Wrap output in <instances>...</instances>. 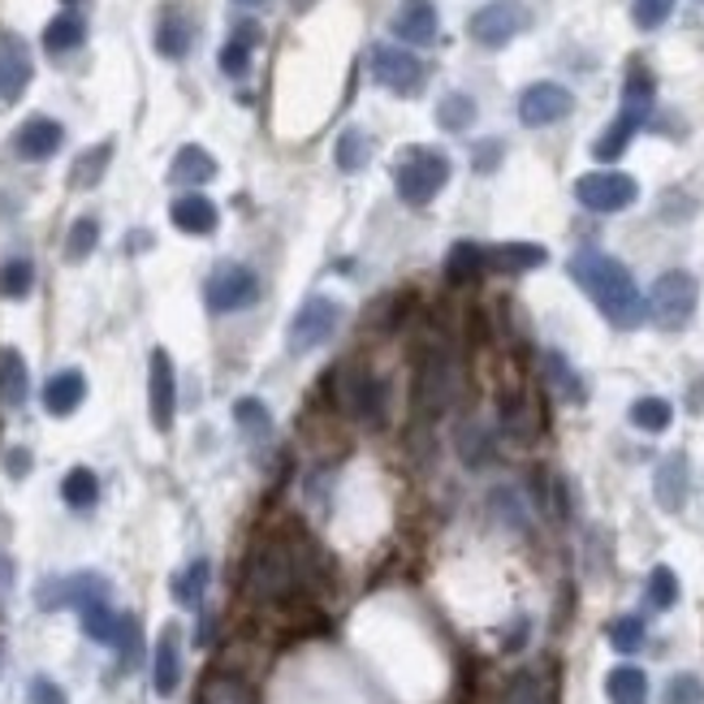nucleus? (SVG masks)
Here are the masks:
<instances>
[{"label": "nucleus", "instance_id": "f704fd0d", "mask_svg": "<svg viewBox=\"0 0 704 704\" xmlns=\"http://www.w3.org/2000/svg\"><path fill=\"white\" fill-rule=\"evenodd\" d=\"M252 40H255V26H243L234 40H225V49H221V70H225L230 78H243V74H247V65H252Z\"/></svg>", "mask_w": 704, "mask_h": 704}, {"label": "nucleus", "instance_id": "b1692460", "mask_svg": "<svg viewBox=\"0 0 704 704\" xmlns=\"http://www.w3.org/2000/svg\"><path fill=\"white\" fill-rule=\"evenodd\" d=\"M550 259V252L541 243H502V247H484V268L498 273H532Z\"/></svg>", "mask_w": 704, "mask_h": 704}, {"label": "nucleus", "instance_id": "4c0bfd02", "mask_svg": "<svg viewBox=\"0 0 704 704\" xmlns=\"http://www.w3.org/2000/svg\"><path fill=\"white\" fill-rule=\"evenodd\" d=\"M609 644H614L618 653H640V649H644V618H636V614L614 618V622H609Z\"/></svg>", "mask_w": 704, "mask_h": 704}, {"label": "nucleus", "instance_id": "f03ea898", "mask_svg": "<svg viewBox=\"0 0 704 704\" xmlns=\"http://www.w3.org/2000/svg\"><path fill=\"white\" fill-rule=\"evenodd\" d=\"M311 584V554H302V545L295 541H281V536H268L252 550L247 562V588H252L255 601H290L299 597L302 588Z\"/></svg>", "mask_w": 704, "mask_h": 704}, {"label": "nucleus", "instance_id": "4468645a", "mask_svg": "<svg viewBox=\"0 0 704 704\" xmlns=\"http://www.w3.org/2000/svg\"><path fill=\"white\" fill-rule=\"evenodd\" d=\"M148 403H151V424H156L160 433H169V428H173V415H178V372H173L169 351H151Z\"/></svg>", "mask_w": 704, "mask_h": 704}, {"label": "nucleus", "instance_id": "603ef678", "mask_svg": "<svg viewBox=\"0 0 704 704\" xmlns=\"http://www.w3.org/2000/svg\"><path fill=\"white\" fill-rule=\"evenodd\" d=\"M498 160H502V143H498V139H489V143L476 148V169H480V173H493Z\"/></svg>", "mask_w": 704, "mask_h": 704}, {"label": "nucleus", "instance_id": "f3484780", "mask_svg": "<svg viewBox=\"0 0 704 704\" xmlns=\"http://www.w3.org/2000/svg\"><path fill=\"white\" fill-rule=\"evenodd\" d=\"M31 49L18 40V35H0V100H18L26 87H31Z\"/></svg>", "mask_w": 704, "mask_h": 704}, {"label": "nucleus", "instance_id": "20e7f679", "mask_svg": "<svg viewBox=\"0 0 704 704\" xmlns=\"http://www.w3.org/2000/svg\"><path fill=\"white\" fill-rule=\"evenodd\" d=\"M450 182V156L437 148H406L394 164V191L410 207H428Z\"/></svg>", "mask_w": 704, "mask_h": 704}, {"label": "nucleus", "instance_id": "a19ab883", "mask_svg": "<svg viewBox=\"0 0 704 704\" xmlns=\"http://www.w3.org/2000/svg\"><path fill=\"white\" fill-rule=\"evenodd\" d=\"M437 121H441L446 130H467V126L476 121V100L462 96V92H450L446 100L437 104Z\"/></svg>", "mask_w": 704, "mask_h": 704}, {"label": "nucleus", "instance_id": "de8ad7c7", "mask_svg": "<svg viewBox=\"0 0 704 704\" xmlns=\"http://www.w3.org/2000/svg\"><path fill=\"white\" fill-rule=\"evenodd\" d=\"M234 419L255 433V437H268V428H273V415H268V406L259 403V398H243V403L234 406Z\"/></svg>", "mask_w": 704, "mask_h": 704}, {"label": "nucleus", "instance_id": "2eb2a0df", "mask_svg": "<svg viewBox=\"0 0 704 704\" xmlns=\"http://www.w3.org/2000/svg\"><path fill=\"white\" fill-rule=\"evenodd\" d=\"M454 398V363L446 351H433L424 354V367H419V381H415V403L419 410H428V415H437V410H446Z\"/></svg>", "mask_w": 704, "mask_h": 704}, {"label": "nucleus", "instance_id": "5701e85b", "mask_svg": "<svg viewBox=\"0 0 704 704\" xmlns=\"http://www.w3.org/2000/svg\"><path fill=\"white\" fill-rule=\"evenodd\" d=\"M169 216H173V225L182 230V234H212L216 230V221H221V212H216V203L207 200V195H178L173 207H169Z\"/></svg>", "mask_w": 704, "mask_h": 704}, {"label": "nucleus", "instance_id": "6ab92c4d", "mask_svg": "<svg viewBox=\"0 0 704 704\" xmlns=\"http://www.w3.org/2000/svg\"><path fill=\"white\" fill-rule=\"evenodd\" d=\"M151 683L160 696H173L182 683V631L178 622H169L156 640V657H151Z\"/></svg>", "mask_w": 704, "mask_h": 704}, {"label": "nucleus", "instance_id": "ddd939ff", "mask_svg": "<svg viewBox=\"0 0 704 704\" xmlns=\"http://www.w3.org/2000/svg\"><path fill=\"white\" fill-rule=\"evenodd\" d=\"M575 113V96L562 87V83H532L523 96H519V121L523 126H554L562 117Z\"/></svg>", "mask_w": 704, "mask_h": 704}, {"label": "nucleus", "instance_id": "f257e3e1", "mask_svg": "<svg viewBox=\"0 0 704 704\" xmlns=\"http://www.w3.org/2000/svg\"><path fill=\"white\" fill-rule=\"evenodd\" d=\"M566 273H570V281H575L588 299L597 302V311H601L609 324L636 329V324L644 320V295H640L636 277L627 273V264H618L614 255L575 252L570 264H566Z\"/></svg>", "mask_w": 704, "mask_h": 704}, {"label": "nucleus", "instance_id": "f8f14e48", "mask_svg": "<svg viewBox=\"0 0 704 704\" xmlns=\"http://www.w3.org/2000/svg\"><path fill=\"white\" fill-rule=\"evenodd\" d=\"M342 410H351L359 424L367 428H381L385 424V410H390V390L381 376L372 372H351L342 376Z\"/></svg>", "mask_w": 704, "mask_h": 704}, {"label": "nucleus", "instance_id": "6e6d98bb", "mask_svg": "<svg viewBox=\"0 0 704 704\" xmlns=\"http://www.w3.org/2000/svg\"><path fill=\"white\" fill-rule=\"evenodd\" d=\"M70 4H74V0H70Z\"/></svg>", "mask_w": 704, "mask_h": 704}, {"label": "nucleus", "instance_id": "a878e982", "mask_svg": "<svg viewBox=\"0 0 704 704\" xmlns=\"http://www.w3.org/2000/svg\"><path fill=\"white\" fill-rule=\"evenodd\" d=\"M216 178V160L207 156L203 148H182L173 156V169H169V182L173 186H207Z\"/></svg>", "mask_w": 704, "mask_h": 704}, {"label": "nucleus", "instance_id": "8fccbe9b", "mask_svg": "<svg viewBox=\"0 0 704 704\" xmlns=\"http://www.w3.org/2000/svg\"><path fill=\"white\" fill-rule=\"evenodd\" d=\"M26 704H70L65 701V692L52 683V679H31V692H26Z\"/></svg>", "mask_w": 704, "mask_h": 704}, {"label": "nucleus", "instance_id": "ea45409f", "mask_svg": "<svg viewBox=\"0 0 704 704\" xmlns=\"http://www.w3.org/2000/svg\"><path fill=\"white\" fill-rule=\"evenodd\" d=\"M96 243H100V225H96V216H78L74 221V230H70V238H65V259H87V255L96 252Z\"/></svg>", "mask_w": 704, "mask_h": 704}, {"label": "nucleus", "instance_id": "0eeeda50", "mask_svg": "<svg viewBox=\"0 0 704 704\" xmlns=\"http://www.w3.org/2000/svg\"><path fill=\"white\" fill-rule=\"evenodd\" d=\"M575 200L584 203L588 212H622L640 200V186L631 173H618V169H597V173H584L575 182Z\"/></svg>", "mask_w": 704, "mask_h": 704}, {"label": "nucleus", "instance_id": "473e14b6", "mask_svg": "<svg viewBox=\"0 0 704 704\" xmlns=\"http://www.w3.org/2000/svg\"><path fill=\"white\" fill-rule=\"evenodd\" d=\"M83 618V636L96 640V644H113V631H117V614L108 609V601H92L78 609Z\"/></svg>", "mask_w": 704, "mask_h": 704}, {"label": "nucleus", "instance_id": "7c9ffc66", "mask_svg": "<svg viewBox=\"0 0 704 704\" xmlns=\"http://www.w3.org/2000/svg\"><path fill=\"white\" fill-rule=\"evenodd\" d=\"M0 398L9 406L26 403V359L18 351H0Z\"/></svg>", "mask_w": 704, "mask_h": 704}, {"label": "nucleus", "instance_id": "9d476101", "mask_svg": "<svg viewBox=\"0 0 704 704\" xmlns=\"http://www.w3.org/2000/svg\"><path fill=\"white\" fill-rule=\"evenodd\" d=\"M367 65H372V78L385 92H394V96H415L424 87V61L415 52L394 49V44H376Z\"/></svg>", "mask_w": 704, "mask_h": 704}, {"label": "nucleus", "instance_id": "5fc2aeb1", "mask_svg": "<svg viewBox=\"0 0 704 704\" xmlns=\"http://www.w3.org/2000/svg\"><path fill=\"white\" fill-rule=\"evenodd\" d=\"M243 4H259V0H243Z\"/></svg>", "mask_w": 704, "mask_h": 704}, {"label": "nucleus", "instance_id": "72a5a7b5", "mask_svg": "<svg viewBox=\"0 0 704 704\" xmlns=\"http://www.w3.org/2000/svg\"><path fill=\"white\" fill-rule=\"evenodd\" d=\"M367 160H372V139L363 130H346L338 139V169L342 173H359V169H367Z\"/></svg>", "mask_w": 704, "mask_h": 704}, {"label": "nucleus", "instance_id": "bb28decb", "mask_svg": "<svg viewBox=\"0 0 704 704\" xmlns=\"http://www.w3.org/2000/svg\"><path fill=\"white\" fill-rule=\"evenodd\" d=\"M545 381H550V390H554L562 403L579 406L584 398H588V390H584V381H579V372L562 359L557 351L545 354Z\"/></svg>", "mask_w": 704, "mask_h": 704}, {"label": "nucleus", "instance_id": "37998d69", "mask_svg": "<svg viewBox=\"0 0 704 704\" xmlns=\"http://www.w3.org/2000/svg\"><path fill=\"white\" fill-rule=\"evenodd\" d=\"M31 286H35V264H31V259H9L4 273H0V290H4L9 299H26Z\"/></svg>", "mask_w": 704, "mask_h": 704}, {"label": "nucleus", "instance_id": "6e6552de", "mask_svg": "<svg viewBox=\"0 0 704 704\" xmlns=\"http://www.w3.org/2000/svg\"><path fill=\"white\" fill-rule=\"evenodd\" d=\"M203 299L216 316L225 311H247L255 299H259V277H255L247 264H221L207 286H203Z\"/></svg>", "mask_w": 704, "mask_h": 704}, {"label": "nucleus", "instance_id": "a18cd8bd", "mask_svg": "<svg viewBox=\"0 0 704 704\" xmlns=\"http://www.w3.org/2000/svg\"><path fill=\"white\" fill-rule=\"evenodd\" d=\"M670 13H674V0H636V4H631V22H636L640 31H657V26H665V22H670Z\"/></svg>", "mask_w": 704, "mask_h": 704}, {"label": "nucleus", "instance_id": "58836bf2", "mask_svg": "<svg viewBox=\"0 0 704 704\" xmlns=\"http://www.w3.org/2000/svg\"><path fill=\"white\" fill-rule=\"evenodd\" d=\"M113 649L121 653V665H135V661H139V653H143V636H139V618H135V614H117Z\"/></svg>", "mask_w": 704, "mask_h": 704}, {"label": "nucleus", "instance_id": "39448f33", "mask_svg": "<svg viewBox=\"0 0 704 704\" xmlns=\"http://www.w3.org/2000/svg\"><path fill=\"white\" fill-rule=\"evenodd\" d=\"M696 302H701V281L683 268H670L657 277L653 295H649V316H653L657 329L679 333L696 316Z\"/></svg>", "mask_w": 704, "mask_h": 704}, {"label": "nucleus", "instance_id": "c9c22d12", "mask_svg": "<svg viewBox=\"0 0 704 704\" xmlns=\"http://www.w3.org/2000/svg\"><path fill=\"white\" fill-rule=\"evenodd\" d=\"M484 273V247H476V243H458L446 259V277L450 281H471V277H480Z\"/></svg>", "mask_w": 704, "mask_h": 704}, {"label": "nucleus", "instance_id": "1a4fd4ad", "mask_svg": "<svg viewBox=\"0 0 704 704\" xmlns=\"http://www.w3.org/2000/svg\"><path fill=\"white\" fill-rule=\"evenodd\" d=\"M523 26H527V9L519 0H489L484 9L471 13L467 35L476 44H484V49H505Z\"/></svg>", "mask_w": 704, "mask_h": 704}, {"label": "nucleus", "instance_id": "423d86ee", "mask_svg": "<svg viewBox=\"0 0 704 704\" xmlns=\"http://www.w3.org/2000/svg\"><path fill=\"white\" fill-rule=\"evenodd\" d=\"M342 302L329 299V295H311V299L302 302L299 311H295V320H290V333H286V346L290 354H311L320 351L333 333H338V324H342Z\"/></svg>", "mask_w": 704, "mask_h": 704}, {"label": "nucleus", "instance_id": "7ed1b4c3", "mask_svg": "<svg viewBox=\"0 0 704 704\" xmlns=\"http://www.w3.org/2000/svg\"><path fill=\"white\" fill-rule=\"evenodd\" d=\"M653 92H657L653 74H649L644 65H631L627 87H622V108H618V117L609 121V130L597 139V148H593L597 160H618L622 151L631 148V139L640 135V126H644V117H649V108H653Z\"/></svg>", "mask_w": 704, "mask_h": 704}, {"label": "nucleus", "instance_id": "49530a36", "mask_svg": "<svg viewBox=\"0 0 704 704\" xmlns=\"http://www.w3.org/2000/svg\"><path fill=\"white\" fill-rule=\"evenodd\" d=\"M661 704H704V683L696 674H674V679L665 683Z\"/></svg>", "mask_w": 704, "mask_h": 704}, {"label": "nucleus", "instance_id": "aec40b11", "mask_svg": "<svg viewBox=\"0 0 704 704\" xmlns=\"http://www.w3.org/2000/svg\"><path fill=\"white\" fill-rule=\"evenodd\" d=\"M394 35L415 49L433 44L437 40V4L433 0H403L394 13Z\"/></svg>", "mask_w": 704, "mask_h": 704}, {"label": "nucleus", "instance_id": "4be33fe9", "mask_svg": "<svg viewBox=\"0 0 704 704\" xmlns=\"http://www.w3.org/2000/svg\"><path fill=\"white\" fill-rule=\"evenodd\" d=\"M87 398V376L83 372H56L49 376V385H44V410L56 415V419H65V415H74L78 406Z\"/></svg>", "mask_w": 704, "mask_h": 704}, {"label": "nucleus", "instance_id": "2f4dec72", "mask_svg": "<svg viewBox=\"0 0 704 704\" xmlns=\"http://www.w3.org/2000/svg\"><path fill=\"white\" fill-rule=\"evenodd\" d=\"M670 419H674V406L665 403V398H636L631 403V424L640 433H665Z\"/></svg>", "mask_w": 704, "mask_h": 704}, {"label": "nucleus", "instance_id": "79ce46f5", "mask_svg": "<svg viewBox=\"0 0 704 704\" xmlns=\"http://www.w3.org/2000/svg\"><path fill=\"white\" fill-rule=\"evenodd\" d=\"M200 704H252V701H247V687H243L238 679H230V674H212V679L203 683Z\"/></svg>", "mask_w": 704, "mask_h": 704}, {"label": "nucleus", "instance_id": "412c9836", "mask_svg": "<svg viewBox=\"0 0 704 704\" xmlns=\"http://www.w3.org/2000/svg\"><path fill=\"white\" fill-rule=\"evenodd\" d=\"M61 143H65V130H61V121H52V117H31V121H22L18 135H13V151H18L22 160H49Z\"/></svg>", "mask_w": 704, "mask_h": 704}, {"label": "nucleus", "instance_id": "e433bc0d", "mask_svg": "<svg viewBox=\"0 0 704 704\" xmlns=\"http://www.w3.org/2000/svg\"><path fill=\"white\" fill-rule=\"evenodd\" d=\"M207 570H212V566H207L203 557H195V562H191V566H186V570L178 575V579H173V597H178V605H186V609H191V605L203 601V588H207Z\"/></svg>", "mask_w": 704, "mask_h": 704}, {"label": "nucleus", "instance_id": "c85d7f7f", "mask_svg": "<svg viewBox=\"0 0 704 704\" xmlns=\"http://www.w3.org/2000/svg\"><path fill=\"white\" fill-rule=\"evenodd\" d=\"M108 160H113V143H96V148H87L78 160H74V169H70V186H74V191H92V186L104 178Z\"/></svg>", "mask_w": 704, "mask_h": 704}, {"label": "nucleus", "instance_id": "393cba45", "mask_svg": "<svg viewBox=\"0 0 704 704\" xmlns=\"http://www.w3.org/2000/svg\"><path fill=\"white\" fill-rule=\"evenodd\" d=\"M605 696L609 704H649V674L636 665H614L605 674Z\"/></svg>", "mask_w": 704, "mask_h": 704}, {"label": "nucleus", "instance_id": "dca6fc26", "mask_svg": "<svg viewBox=\"0 0 704 704\" xmlns=\"http://www.w3.org/2000/svg\"><path fill=\"white\" fill-rule=\"evenodd\" d=\"M195 44V18L182 4H164L156 18V52L169 61H182Z\"/></svg>", "mask_w": 704, "mask_h": 704}, {"label": "nucleus", "instance_id": "3c124183", "mask_svg": "<svg viewBox=\"0 0 704 704\" xmlns=\"http://www.w3.org/2000/svg\"><path fill=\"white\" fill-rule=\"evenodd\" d=\"M4 471H9L13 480H26V476H31V450L13 446V450L4 454Z\"/></svg>", "mask_w": 704, "mask_h": 704}, {"label": "nucleus", "instance_id": "09e8293b", "mask_svg": "<svg viewBox=\"0 0 704 704\" xmlns=\"http://www.w3.org/2000/svg\"><path fill=\"white\" fill-rule=\"evenodd\" d=\"M505 704H545V692H541L536 674H519L510 683V692H505Z\"/></svg>", "mask_w": 704, "mask_h": 704}, {"label": "nucleus", "instance_id": "c03bdc74", "mask_svg": "<svg viewBox=\"0 0 704 704\" xmlns=\"http://www.w3.org/2000/svg\"><path fill=\"white\" fill-rule=\"evenodd\" d=\"M649 605L653 609H674L679 605V575L670 566H657L649 575Z\"/></svg>", "mask_w": 704, "mask_h": 704}, {"label": "nucleus", "instance_id": "9b49d317", "mask_svg": "<svg viewBox=\"0 0 704 704\" xmlns=\"http://www.w3.org/2000/svg\"><path fill=\"white\" fill-rule=\"evenodd\" d=\"M35 601H40V609H65V605L83 609L92 601H108V579L96 575V570H78V575H65V579H44L35 588Z\"/></svg>", "mask_w": 704, "mask_h": 704}, {"label": "nucleus", "instance_id": "c756f323", "mask_svg": "<svg viewBox=\"0 0 704 704\" xmlns=\"http://www.w3.org/2000/svg\"><path fill=\"white\" fill-rule=\"evenodd\" d=\"M61 498H65V505H74V510H92L96 498H100L96 471H92V467H74V471L61 480Z\"/></svg>", "mask_w": 704, "mask_h": 704}, {"label": "nucleus", "instance_id": "a211bd4d", "mask_svg": "<svg viewBox=\"0 0 704 704\" xmlns=\"http://www.w3.org/2000/svg\"><path fill=\"white\" fill-rule=\"evenodd\" d=\"M687 493H692V471H687V458L683 454H670L661 458L653 476V498L665 514H679L687 505Z\"/></svg>", "mask_w": 704, "mask_h": 704}, {"label": "nucleus", "instance_id": "cd10ccee", "mask_svg": "<svg viewBox=\"0 0 704 704\" xmlns=\"http://www.w3.org/2000/svg\"><path fill=\"white\" fill-rule=\"evenodd\" d=\"M87 40V22L78 13H56L44 26V49L49 52H74Z\"/></svg>", "mask_w": 704, "mask_h": 704}, {"label": "nucleus", "instance_id": "864d4df0", "mask_svg": "<svg viewBox=\"0 0 704 704\" xmlns=\"http://www.w3.org/2000/svg\"><path fill=\"white\" fill-rule=\"evenodd\" d=\"M290 4H295V13H307V9H316L320 0H290Z\"/></svg>", "mask_w": 704, "mask_h": 704}]
</instances>
